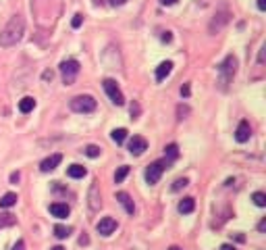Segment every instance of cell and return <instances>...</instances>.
I'll list each match as a JSON object with an SVG mask.
<instances>
[{
	"label": "cell",
	"mask_w": 266,
	"mask_h": 250,
	"mask_svg": "<svg viewBox=\"0 0 266 250\" xmlns=\"http://www.w3.org/2000/svg\"><path fill=\"white\" fill-rule=\"evenodd\" d=\"M168 250H181L179 246H171V248H168Z\"/></svg>",
	"instance_id": "7bdbcfd3"
},
{
	"label": "cell",
	"mask_w": 266,
	"mask_h": 250,
	"mask_svg": "<svg viewBox=\"0 0 266 250\" xmlns=\"http://www.w3.org/2000/svg\"><path fill=\"white\" fill-rule=\"evenodd\" d=\"M187 184H189L187 177H179V180H175V184H173V192H179L181 188H185Z\"/></svg>",
	"instance_id": "4316f807"
},
{
	"label": "cell",
	"mask_w": 266,
	"mask_h": 250,
	"mask_svg": "<svg viewBox=\"0 0 266 250\" xmlns=\"http://www.w3.org/2000/svg\"><path fill=\"white\" fill-rule=\"evenodd\" d=\"M179 213L181 215H189V213H193V209H196V200L191 198V196H187V198H183L181 202H179Z\"/></svg>",
	"instance_id": "2e32d148"
},
{
	"label": "cell",
	"mask_w": 266,
	"mask_h": 250,
	"mask_svg": "<svg viewBox=\"0 0 266 250\" xmlns=\"http://www.w3.org/2000/svg\"><path fill=\"white\" fill-rule=\"evenodd\" d=\"M168 165H171V160H168V158H160V160H154V163H150V165L146 167V173H144L146 182H148L150 186L158 184V182H160V177H162V173L168 169Z\"/></svg>",
	"instance_id": "3957f363"
},
{
	"label": "cell",
	"mask_w": 266,
	"mask_h": 250,
	"mask_svg": "<svg viewBox=\"0 0 266 250\" xmlns=\"http://www.w3.org/2000/svg\"><path fill=\"white\" fill-rule=\"evenodd\" d=\"M171 71H173V62L171 61L160 62V65L156 67V82H164V79L171 75Z\"/></svg>",
	"instance_id": "5bb4252c"
},
{
	"label": "cell",
	"mask_w": 266,
	"mask_h": 250,
	"mask_svg": "<svg viewBox=\"0 0 266 250\" xmlns=\"http://www.w3.org/2000/svg\"><path fill=\"white\" fill-rule=\"evenodd\" d=\"M137 117H139V104L133 102L131 104V119H137Z\"/></svg>",
	"instance_id": "f546056e"
},
{
	"label": "cell",
	"mask_w": 266,
	"mask_h": 250,
	"mask_svg": "<svg viewBox=\"0 0 266 250\" xmlns=\"http://www.w3.org/2000/svg\"><path fill=\"white\" fill-rule=\"evenodd\" d=\"M110 138H112L114 144H123V142H125V138H127V129H125V127L112 129V131H110Z\"/></svg>",
	"instance_id": "ffe728a7"
},
{
	"label": "cell",
	"mask_w": 266,
	"mask_h": 250,
	"mask_svg": "<svg viewBox=\"0 0 266 250\" xmlns=\"http://www.w3.org/2000/svg\"><path fill=\"white\" fill-rule=\"evenodd\" d=\"M60 160H63V155H50L48 158H44L40 163V169L44 173H50V171H54V169L60 165Z\"/></svg>",
	"instance_id": "7c38bea8"
},
{
	"label": "cell",
	"mask_w": 266,
	"mask_h": 250,
	"mask_svg": "<svg viewBox=\"0 0 266 250\" xmlns=\"http://www.w3.org/2000/svg\"><path fill=\"white\" fill-rule=\"evenodd\" d=\"M69 106H71V111L87 115V113H94L96 111V100H94V96H90V94H79L75 98H71Z\"/></svg>",
	"instance_id": "277c9868"
},
{
	"label": "cell",
	"mask_w": 266,
	"mask_h": 250,
	"mask_svg": "<svg viewBox=\"0 0 266 250\" xmlns=\"http://www.w3.org/2000/svg\"><path fill=\"white\" fill-rule=\"evenodd\" d=\"M19 180H21V173L19 171H13L11 173V184H19Z\"/></svg>",
	"instance_id": "d6a6232c"
},
{
	"label": "cell",
	"mask_w": 266,
	"mask_h": 250,
	"mask_svg": "<svg viewBox=\"0 0 266 250\" xmlns=\"http://www.w3.org/2000/svg\"><path fill=\"white\" fill-rule=\"evenodd\" d=\"M79 61H75V59H67V61H63L60 62V75H63V84L65 86H71L75 82V77L79 75Z\"/></svg>",
	"instance_id": "5b68a950"
},
{
	"label": "cell",
	"mask_w": 266,
	"mask_h": 250,
	"mask_svg": "<svg viewBox=\"0 0 266 250\" xmlns=\"http://www.w3.org/2000/svg\"><path fill=\"white\" fill-rule=\"evenodd\" d=\"M81 23H83V15H73V21H71V25H73V30H77V28H81Z\"/></svg>",
	"instance_id": "f1b7e54d"
},
{
	"label": "cell",
	"mask_w": 266,
	"mask_h": 250,
	"mask_svg": "<svg viewBox=\"0 0 266 250\" xmlns=\"http://www.w3.org/2000/svg\"><path fill=\"white\" fill-rule=\"evenodd\" d=\"M25 33V19L21 15H13L8 23L4 25V30L0 31V46L2 48H11L15 44H19Z\"/></svg>",
	"instance_id": "6da1fadb"
},
{
	"label": "cell",
	"mask_w": 266,
	"mask_h": 250,
	"mask_svg": "<svg viewBox=\"0 0 266 250\" xmlns=\"http://www.w3.org/2000/svg\"><path fill=\"white\" fill-rule=\"evenodd\" d=\"M148 150V140L146 138H141V136H133L129 140V153L133 156H139V155H144Z\"/></svg>",
	"instance_id": "52a82bcc"
},
{
	"label": "cell",
	"mask_w": 266,
	"mask_h": 250,
	"mask_svg": "<svg viewBox=\"0 0 266 250\" xmlns=\"http://www.w3.org/2000/svg\"><path fill=\"white\" fill-rule=\"evenodd\" d=\"M252 138V127H250V123L247 121H239L237 125V129H235V140L239 142V144H245L247 140Z\"/></svg>",
	"instance_id": "8fae6325"
},
{
	"label": "cell",
	"mask_w": 266,
	"mask_h": 250,
	"mask_svg": "<svg viewBox=\"0 0 266 250\" xmlns=\"http://www.w3.org/2000/svg\"><path fill=\"white\" fill-rule=\"evenodd\" d=\"M13 250H25V242H23V240H19V242L13 246Z\"/></svg>",
	"instance_id": "e575fe53"
},
{
	"label": "cell",
	"mask_w": 266,
	"mask_h": 250,
	"mask_svg": "<svg viewBox=\"0 0 266 250\" xmlns=\"http://www.w3.org/2000/svg\"><path fill=\"white\" fill-rule=\"evenodd\" d=\"M33 109H35V98H33V96H25V98H21V100H19V111H21V113L27 115V113H31Z\"/></svg>",
	"instance_id": "d6986e66"
},
{
	"label": "cell",
	"mask_w": 266,
	"mask_h": 250,
	"mask_svg": "<svg viewBox=\"0 0 266 250\" xmlns=\"http://www.w3.org/2000/svg\"><path fill=\"white\" fill-rule=\"evenodd\" d=\"M252 200H254V204H256V207H266V194L264 192H254L252 194Z\"/></svg>",
	"instance_id": "cb8c5ba5"
},
{
	"label": "cell",
	"mask_w": 266,
	"mask_h": 250,
	"mask_svg": "<svg viewBox=\"0 0 266 250\" xmlns=\"http://www.w3.org/2000/svg\"><path fill=\"white\" fill-rule=\"evenodd\" d=\"M125 2H127V0H110V4H112V6H123Z\"/></svg>",
	"instance_id": "d590c367"
},
{
	"label": "cell",
	"mask_w": 266,
	"mask_h": 250,
	"mask_svg": "<svg viewBox=\"0 0 266 250\" xmlns=\"http://www.w3.org/2000/svg\"><path fill=\"white\" fill-rule=\"evenodd\" d=\"M50 250H65V248H63V246H52Z\"/></svg>",
	"instance_id": "b9f144b4"
},
{
	"label": "cell",
	"mask_w": 266,
	"mask_h": 250,
	"mask_svg": "<svg viewBox=\"0 0 266 250\" xmlns=\"http://www.w3.org/2000/svg\"><path fill=\"white\" fill-rule=\"evenodd\" d=\"M102 86H104V92L108 94V98H110V102H112V104H117V106H123V104H125V96H123L121 88L117 86V82H114V79H104Z\"/></svg>",
	"instance_id": "8992f818"
},
{
	"label": "cell",
	"mask_w": 266,
	"mask_h": 250,
	"mask_svg": "<svg viewBox=\"0 0 266 250\" xmlns=\"http://www.w3.org/2000/svg\"><path fill=\"white\" fill-rule=\"evenodd\" d=\"M235 73H237V59H235L233 55H229V57L218 65V84H220V88H223V90H227L229 84L233 82Z\"/></svg>",
	"instance_id": "7a4b0ae2"
},
{
	"label": "cell",
	"mask_w": 266,
	"mask_h": 250,
	"mask_svg": "<svg viewBox=\"0 0 266 250\" xmlns=\"http://www.w3.org/2000/svg\"><path fill=\"white\" fill-rule=\"evenodd\" d=\"M266 229V219H262L260 223H258V231H264Z\"/></svg>",
	"instance_id": "74e56055"
},
{
	"label": "cell",
	"mask_w": 266,
	"mask_h": 250,
	"mask_svg": "<svg viewBox=\"0 0 266 250\" xmlns=\"http://www.w3.org/2000/svg\"><path fill=\"white\" fill-rule=\"evenodd\" d=\"M160 2H162L164 6H173V4L177 2V0H160Z\"/></svg>",
	"instance_id": "f35d334b"
},
{
	"label": "cell",
	"mask_w": 266,
	"mask_h": 250,
	"mask_svg": "<svg viewBox=\"0 0 266 250\" xmlns=\"http://www.w3.org/2000/svg\"><path fill=\"white\" fill-rule=\"evenodd\" d=\"M79 244H81V246H85V244H90V240H87V236H81V238H79Z\"/></svg>",
	"instance_id": "8d00e7d4"
},
{
	"label": "cell",
	"mask_w": 266,
	"mask_h": 250,
	"mask_svg": "<svg viewBox=\"0 0 266 250\" xmlns=\"http://www.w3.org/2000/svg\"><path fill=\"white\" fill-rule=\"evenodd\" d=\"M50 213H52V215H54L56 219H65V217H69L71 209H69L67 202H52V204H50Z\"/></svg>",
	"instance_id": "4fadbf2b"
},
{
	"label": "cell",
	"mask_w": 266,
	"mask_h": 250,
	"mask_svg": "<svg viewBox=\"0 0 266 250\" xmlns=\"http://www.w3.org/2000/svg\"><path fill=\"white\" fill-rule=\"evenodd\" d=\"M220 250H235V246H231V244H223V246H220Z\"/></svg>",
	"instance_id": "60d3db41"
},
{
	"label": "cell",
	"mask_w": 266,
	"mask_h": 250,
	"mask_svg": "<svg viewBox=\"0 0 266 250\" xmlns=\"http://www.w3.org/2000/svg\"><path fill=\"white\" fill-rule=\"evenodd\" d=\"M258 8H260V11H264V8H266V0H258Z\"/></svg>",
	"instance_id": "ab89813d"
},
{
	"label": "cell",
	"mask_w": 266,
	"mask_h": 250,
	"mask_svg": "<svg viewBox=\"0 0 266 250\" xmlns=\"http://www.w3.org/2000/svg\"><path fill=\"white\" fill-rule=\"evenodd\" d=\"M54 236H56L58 240L69 238V236H71V227H67V225H54Z\"/></svg>",
	"instance_id": "603a6c76"
},
{
	"label": "cell",
	"mask_w": 266,
	"mask_h": 250,
	"mask_svg": "<svg viewBox=\"0 0 266 250\" xmlns=\"http://www.w3.org/2000/svg\"><path fill=\"white\" fill-rule=\"evenodd\" d=\"M127 175H129V167H127V165H123V167H119V169H117V173H114V182L121 184Z\"/></svg>",
	"instance_id": "d4e9b609"
},
{
	"label": "cell",
	"mask_w": 266,
	"mask_h": 250,
	"mask_svg": "<svg viewBox=\"0 0 266 250\" xmlns=\"http://www.w3.org/2000/svg\"><path fill=\"white\" fill-rule=\"evenodd\" d=\"M191 94V88H189V84H185V86H181V96L183 98H187Z\"/></svg>",
	"instance_id": "4dcf8cb0"
},
{
	"label": "cell",
	"mask_w": 266,
	"mask_h": 250,
	"mask_svg": "<svg viewBox=\"0 0 266 250\" xmlns=\"http://www.w3.org/2000/svg\"><path fill=\"white\" fill-rule=\"evenodd\" d=\"M17 200H19V196H17L15 192H6L2 198H0V209H11L17 204Z\"/></svg>",
	"instance_id": "ac0fdd59"
},
{
	"label": "cell",
	"mask_w": 266,
	"mask_h": 250,
	"mask_svg": "<svg viewBox=\"0 0 266 250\" xmlns=\"http://www.w3.org/2000/svg\"><path fill=\"white\" fill-rule=\"evenodd\" d=\"M164 158H168V160H175L177 156H179V146L177 144H168L166 148H164Z\"/></svg>",
	"instance_id": "7402d4cb"
},
{
	"label": "cell",
	"mask_w": 266,
	"mask_h": 250,
	"mask_svg": "<svg viewBox=\"0 0 266 250\" xmlns=\"http://www.w3.org/2000/svg\"><path fill=\"white\" fill-rule=\"evenodd\" d=\"M52 77H54V73H52V71H44V73H42L44 82H52Z\"/></svg>",
	"instance_id": "1f68e13d"
},
{
	"label": "cell",
	"mask_w": 266,
	"mask_h": 250,
	"mask_svg": "<svg viewBox=\"0 0 266 250\" xmlns=\"http://www.w3.org/2000/svg\"><path fill=\"white\" fill-rule=\"evenodd\" d=\"M160 40H162V42H166V44H168V42H171V40H173V35H171V31H162V35H160Z\"/></svg>",
	"instance_id": "836d02e7"
},
{
	"label": "cell",
	"mask_w": 266,
	"mask_h": 250,
	"mask_svg": "<svg viewBox=\"0 0 266 250\" xmlns=\"http://www.w3.org/2000/svg\"><path fill=\"white\" fill-rule=\"evenodd\" d=\"M117 200L125 207V211L129 213V215H133L135 213V204H133V200H131V196L127 194V192H117Z\"/></svg>",
	"instance_id": "9a60e30c"
},
{
	"label": "cell",
	"mask_w": 266,
	"mask_h": 250,
	"mask_svg": "<svg viewBox=\"0 0 266 250\" xmlns=\"http://www.w3.org/2000/svg\"><path fill=\"white\" fill-rule=\"evenodd\" d=\"M87 204H90V211L96 213L102 207V198H100V190H98V182H94L90 188V194H87Z\"/></svg>",
	"instance_id": "ba28073f"
},
{
	"label": "cell",
	"mask_w": 266,
	"mask_h": 250,
	"mask_svg": "<svg viewBox=\"0 0 266 250\" xmlns=\"http://www.w3.org/2000/svg\"><path fill=\"white\" fill-rule=\"evenodd\" d=\"M85 173H87V169L83 165H77V163L67 169V175L73 177V180H81V177H85Z\"/></svg>",
	"instance_id": "e0dca14e"
},
{
	"label": "cell",
	"mask_w": 266,
	"mask_h": 250,
	"mask_svg": "<svg viewBox=\"0 0 266 250\" xmlns=\"http://www.w3.org/2000/svg\"><path fill=\"white\" fill-rule=\"evenodd\" d=\"M83 153H85V156H90V158H98L100 153H102V148L96 146V144H87V146L83 148Z\"/></svg>",
	"instance_id": "44dd1931"
},
{
	"label": "cell",
	"mask_w": 266,
	"mask_h": 250,
	"mask_svg": "<svg viewBox=\"0 0 266 250\" xmlns=\"http://www.w3.org/2000/svg\"><path fill=\"white\" fill-rule=\"evenodd\" d=\"M185 115H189V106H185V104H179L177 106V119H185Z\"/></svg>",
	"instance_id": "83f0119b"
},
{
	"label": "cell",
	"mask_w": 266,
	"mask_h": 250,
	"mask_svg": "<svg viewBox=\"0 0 266 250\" xmlns=\"http://www.w3.org/2000/svg\"><path fill=\"white\" fill-rule=\"evenodd\" d=\"M15 217L11 213H6V215H0V227H6V225H15Z\"/></svg>",
	"instance_id": "484cf974"
},
{
	"label": "cell",
	"mask_w": 266,
	"mask_h": 250,
	"mask_svg": "<svg viewBox=\"0 0 266 250\" xmlns=\"http://www.w3.org/2000/svg\"><path fill=\"white\" fill-rule=\"evenodd\" d=\"M114 229H117V221H114L112 217H104L96 223V231H98L100 236H110Z\"/></svg>",
	"instance_id": "9c48e42d"
},
{
	"label": "cell",
	"mask_w": 266,
	"mask_h": 250,
	"mask_svg": "<svg viewBox=\"0 0 266 250\" xmlns=\"http://www.w3.org/2000/svg\"><path fill=\"white\" fill-rule=\"evenodd\" d=\"M227 23H229V13H227V11H218V13L214 15V19L210 21V28H208V30H210V33H218Z\"/></svg>",
	"instance_id": "30bf717a"
}]
</instances>
